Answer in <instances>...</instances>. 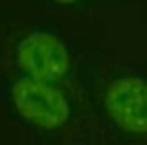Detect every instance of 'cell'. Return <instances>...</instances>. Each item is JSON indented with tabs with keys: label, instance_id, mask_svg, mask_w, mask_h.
I'll list each match as a JSON object with an SVG mask.
<instances>
[{
	"label": "cell",
	"instance_id": "1",
	"mask_svg": "<svg viewBox=\"0 0 147 145\" xmlns=\"http://www.w3.org/2000/svg\"><path fill=\"white\" fill-rule=\"evenodd\" d=\"M11 101L25 122L42 130H59L71 118V101L59 84L21 76L11 86Z\"/></svg>",
	"mask_w": 147,
	"mask_h": 145
},
{
	"label": "cell",
	"instance_id": "2",
	"mask_svg": "<svg viewBox=\"0 0 147 145\" xmlns=\"http://www.w3.org/2000/svg\"><path fill=\"white\" fill-rule=\"evenodd\" d=\"M15 63L25 78L59 84L71 69V55L65 42L51 32H30L15 47Z\"/></svg>",
	"mask_w": 147,
	"mask_h": 145
},
{
	"label": "cell",
	"instance_id": "4",
	"mask_svg": "<svg viewBox=\"0 0 147 145\" xmlns=\"http://www.w3.org/2000/svg\"><path fill=\"white\" fill-rule=\"evenodd\" d=\"M51 2H55V4H76L80 0H51Z\"/></svg>",
	"mask_w": 147,
	"mask_h": 145
},
{
	"label": "cell",
	"instance_id": "3",
	"mask_svg": "<svg viewBox=\"0 0 147 145\" xmlns=\"http://www.w3.org/2000/svg\"><path fill=\"white\" fill-rule=\"evenodd\" d=\"M109 120L128 137L147 139V80L141 76H122L111 80L103 95Z\"/></svg>",
	"mask_w": 147,
	"mask_h": 145
}]
</instances>
